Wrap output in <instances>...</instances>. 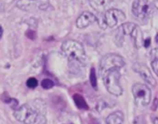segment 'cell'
Here are the masks:
<instances>
[{
	"mask_svg": "<svg viewBox=\"0 0 158 124\" xmlns=\"http://www.w3.org/2000/svg\"><path fill=\"white\" fill-rule=\"evenodd\" d=\"M125 62L123 57L118 54L110 53L106 54L100 60V75L106 71L111 69H120L123 67Z\"/></svg>",
	"mask_w": 158,
	"mask_h": 124,
	"instance_id": "3957f363",
	"label": "cell"
},
{
	"mask_svg": "<svg viewBox=\"0 0 158 124\" xmlns=\"http://www.w3.org/2000/svg\"><path fill=\"white\" fill-rule=\"evenodd\" d=\"M154 7V5L149 0H134L132 5V12L139 19H146L153 13Z\"/></svg>",
	"mask_w": 158,
	"mask_h": 124,
	"instance_id": "8992f818",
	"label": "cell"
},
{
	"mask_svg": "<svg viewBox=\"0 0 158 124\" xmlns=\"http://www.w3.org/2000/svg\"><path fill=\"white\" fill-rule=\"evenodd\" d=\"M131 36L132 37L134 41V44L137 47H140L143 44V34H142L141 30L138 26L134 29L133 32L131 33Z\"/></svg>",
	"mask_w": 158,
	"mask_h": 124,
	"instance_id": "4fadbf2b",
	"label": "cell"
},
{
	"mask_svg": "<svg viewBox=\"0 0 158 124\" xmlns=\"http://www.w3.org/2000/svg\"><path fill=\"white\" fill-rule=\"evenodd\" d=\"M39 114L36 110L30 106L25 104L15 109L14 117L20 123L23 124H33L37 123Z\"/></svg>",
	"mask_w": 158,
	"mask_h": 124,
	"instance_id": "277c9868",
	"label": "cell"
},
{
	"mask_svg": "<svg viewBox=\"0 0 158 124\" xmlns=\"http://www.w3.org/2000/svg\"><path fill=\"white\" fill-rule=\"evenodd\" d=\"M137 26V25L134 24V23H123V24H122L121 26H120V29H121L122 32L124 34V35H131V33L133 32V31L134 30V29H135Z\"/></svg>",
	"mask_w": 158,
	"mask_h": 124,
	"instance_id": "5bb4252c",
	"label": "cell"
},
{
	"mask_svg": "<svg viewBox=\"0 0 158 124\" xmlns=\"http://www.w3.org/2000/svg\"><path fill=\"white\" fill-rule=\"evenodd\" d=\"M4 102H6V103L10 105L11 107L13 108V109H15V107L18 106V101L16 100H15V99L8 98L7 100H5Z\"/></svg>",
	"mask_w": 158,
	"mask_h": 124,
	"instance_id": "ffe728a7",
	"label": "cell"
},
{
	"mask_svg": "<svg viewBox=\"0 0 158 124\" xmlns=\"http://www.w3.org/2000/svg\"><path fill=\"white\" fill-rule=\"evenodd\" d=\"M111 0H89L91 7L98 12H103L110 4Z\"/></svg>",
	"mask_w": 158,
	"mask_h": 124,
	"instance_id": "8fae6325",
	"label": "cell"
},
{
	"mask_svg": "<svg viewBox=\"0 0 158 124\" xmlns=\"http://www.w3.org/2000/svg\"><path fill=\"white\" fill-rule=\"evenodd\" d=\"M63 124H73V123H63Z\"/></svg>",
	"mask_w": 158,
	"mask_h": 124,
	"instance_id": "4316f807",
	"label": "cell"
},
{
	"mask_svg": "<svg viewBox=\"0 0 158 124\" xmlns=\"http://www.w3.org/2000/svg\"><path fill=\"white\" fill-rule=\"evenodd\" d=\"M154 6L156 8V9H158V0H154Z\"/></svg>",
	"mask_w": 158,
	"mask_h": 124,
	"instance_id": "cb8c5ba5",
	"label": "cell"
},
{
	"mask_svg": "<svg viewBox=\"0 0 158 124\" xmlns=\"http://www.w3.org/2000/svg\"><path fill=\"white\" fill-rule=\"evenodd\" d=\"M26 85L29 88H31V89H34L38 85V81L35 78H29V80L26 82Z\"/></svg>",
	"mask_w": 158,
	"mask_h": 124,
	"instance_id": "d6986e66",
	"label": "cell"
},
{
	"mask_svg": "<svg viewBox=\"0 0 158 124\" xmlns=\"http://www.w3.org/2000/svg\"><path fill=\"white\" fill-rule=\"evenodd\" d=\"M62 51L69 60V63L84 66L86 62V55L83 46L78 41L68 39L62 45Z\"/></svg>",
	"mask_w": 158,
	"mask_h": 124,
	"instance_id": "6da1fadb",
	"label": "cell"
},
{
	"mask_svg": "<svg viewBox=\"0 0 158 124\" xmlns=\"http://www.w3.org/2000/svg\"><path fill=\"white\" fill-rule=\"evenodd\" d=\"M16 6L19 9L26 12L46 10L49 6V0H18Z\"/></svg>",
	"mask_w": 158,
	"mask_h": 124,
	"instance_id": "52a82bcc",
	"label": "cell"
},
{
	"mask_svg": "<svg viewBox=\"0 0 158 124\" xmlns=\"http://www.w3.org/2000/svg\"><path fill=\"white\" fill-rule=\"evenodd\" d=\"M124 116L121 111H116L110 114L106 119V124H123Z\"/></svg>",
	"mask_w": 158,
	"mask_h": 124,
	"instance_id": "7c38bea8",
	"label": "cell"
},
{
	"mask_svg": "<svg viewBox=\"0 0 158 124\" xmlns=\"http://www.w3.org/2000/svg\"><path fill=\"white\" fill-rule=\"evenodd\" d=\"M2 35H3V29L2 26H0V39L2 38Z\"/></svg>",
	"mask_w": 158,
	"mask_h": 124,
	"instance_id": "d4e9b609",
	"label": "cell"
},
{
	"mask_svg": "<svg viewBox=\"0 0 158 124\" xmlns=\"http://www.w3.org/2000/svg\"><path fill=\"white\" fill-rule=\"evenodd\" d=\"M73 100L76 105L78 108L82 110H88V105L83 97L80 94H75L73 96Z\"/></svg>",
	"mask_w": 158,
	"mask_h": 124,
	"instance_id": "9a60e30c",
	"label": "cell"
},
{
	"mask_svg": "<svg viewBox=\"0 0 158 124\" xmlns=\"http://www.w3.org/2000/svg\"><path fill=\"white\" fill-rule=\"evenodd\" d=\"M103 83L108 92L116 97H120L123 93V88L120 84V69H111L101 74Z\"/></svg>",
	"mask_w": 158,
	"mask_h": 124,
	"instance_id": "7a4b0ae2",
	"label": "cell"
},
{
	"mask_svg": "<svg viewBox=\"0 0 158 124\" xmlns=\"http://www.w3.org/2000/svg\"><path fill=\"white\" fill-rule=\"evenodd\" d=\"M150 44H151V39L150 38L147 39H145L144 41H143V46H144L145 47H148V46H150Z\"/></svg>",
	"mask_w": 158,
	"mask_h": 124,
	"instance_id": "603a6c76",
	"label": "cell"
},
{
	"mask_svg": "<svg viewBox=\"0 0 158 124\" xmlns=\"http://www.w3.org/2000/svg\"><path fill=\"white\" fill-rule=\"evenodd\" d=\"M123 40H124V34L122 32L121 29L119 26L117 29V32L115 33V36H114V41L115 43L117 44V46H118L119 47L123 46Z\"/></svg>",
	"mask_w": 158,
	"mask_h": 124,
	"instance_id": "2e32d148",
	"label": "cell"
},
{
	"mask_svg": "<svg viewBox=\"0 0 158 124\" xmlns=\"http://www.w3.org/2000/svg\"><path fill=\"white\" fill-rule=\"evenodd\" d=\"M134 101L138 106H147L151 100V89L147 85L135 83L132 87Z\"/></svg>",
	"mask_w": 158,
	"mask_h": 124,
	"instance_id": "5b68a950",
	"label": "cell"
},
{
	"mask_svg": "<svg viewBox=\"0 0 158 124\" xmlns=\"http://www.w3.org/2000/svg\"><path fill=\"white\" fill-rule=\"evenodd\" d=\"M151 67L155 72L156 75L158 76V60H151Z\"/></svg>",
	"mask_w": 158,
	"mask_h": 124,
	"instance_id": "44dd1931",
	"label": "cell"
},
{
	"mask_svg": "<svg viewBox=\"0 0 158 124\" xmlns=\"http://www.w3.org/2000/svg\"><path fill=\"white\" fill-rule=\"evenodd\" d=\"M89 80H90L91 86L94 87V89H97V75H96V71L94 68H92L89 74Z\"/></svg>",
	"mask_w": 158,
	"mask_h": 124,
	"instance_id": "e0dca14e",
	"label": "cell"
},
{
	"mask_svg": "<svg viewBox=\"0 0 158 124\" xmlns=\"http://www.w3.org/2000/svg\"><path fill=\"white\" fill-rule=\"evenodd\" d=\"M42 87L45 89H49L53 87L54 83L49 79H44L41 83Z\"/></svg>",
	"mask_w": 158,
	"mask_h": 124,
	"instance_id": "ac0fdd59",
	"label": "cell"
},
{
	"mask_svg": "<svg viewBox=\"0 0 158 124\" xmlns=\"http://www.w3.org/2000/svg\"><path fill=\"white\" fill-rule=\"evenodd\" d=\"M133 69L148 84L151 85L152 86H155L157 82H156V80L154 78L151 70H150L148 66H145L144 64H142V63H135L133 66Z\"/></svg>",
	"mask_w": 158,
	"mask_h": 124,
	"instance_id": "9c48e42d",
	"label": "cell"
},
{
	"mask_svg": "<svg viewBox=\"0 0 158 124\" xmlns=\"http://www.w3.org/2000/svg\"><path fill=\"white\" fill-rule=\"evenodd\" d=\"M151 60H158V48L154 49L151 52Z\"/></svg>",
	"mask_w": 158,
	"mask_h": 124,
	"instance_id": "7402d4cb",
	"label": "cell"
},
{
	"mask_svg": "<svg viewBox=\"0 0 158 124\" xmlns=\"http://www.w3.org/2000/svg\"><path fill=\"white\" fill-rule=\"evenodd\" d=\"M155 41H156V43L158 44V33L157 34V35H156V37H155Z\"/></svg>",
	"mask_w": 158,
	"mask_h": 124,
	"instance_id": "484cf974",
	"label": "cell"
},
{
	"mask_svg": "<svg viewBox=\"0 0 158 124\" xmlns=\"http://www.w3.org/2000/svg\"><path fill=\"white\" fill-rule=\"evenodd\" d=\"M97 22V16L89 12H83L77 19V26L79 29H84Z\"/></svg>",
	"mask_w": 158,
	"mask_h": 124,
	"instance_id": "30bf717a",
	"label": "cell"
},
{
	"mask_svg": "<svg viewBox=\"0 0 158 124\" xmlns=\"http://www.w3.org/2000/svg\"><path fill=\"white\" fill-rule=\"evenodd\" d=\"M125 19H126V15L124 12L117 9H108L103 15V20L106 27H114L118 23L124 21Z\"/></svg>",
	"mask_w": 158,
	"mask_h": 124,
	"instance_id": "ba28073f",
	"label": "cell"
}]
</instances>
